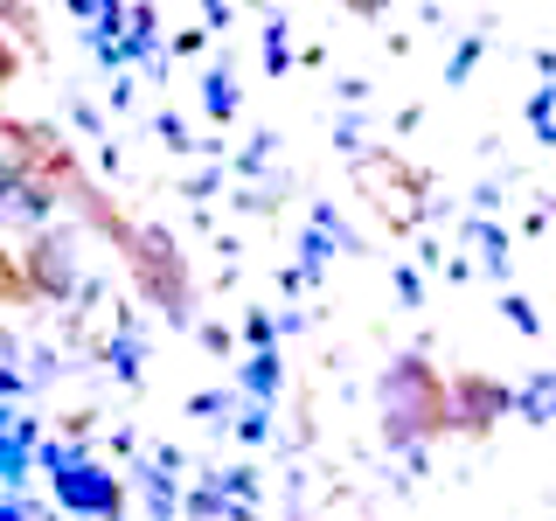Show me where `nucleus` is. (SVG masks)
Returning <instances> with one entry per match:
<instances>
[{
	"mask_svg": "<svg viewBox=\"0 0 556 521\" xmlns=\"http://www.w3.org/2000/svg\"><path fill=\"white\" fill-rule=\"evenodd\" d=\"M56 208V188L42 174H0V216H22V223H42Z\"/></svg>",
	"mask_w": 556,
	"mask_h": 521,
	"instance_id": "nucleus-4",
	"label": "nucleus"
},
{
	"mask_svg": "<svg viewBox=\"0 0 556 521\" xmlns=\"http://www.w3.org/2000/svg\"><path fill=\"white\" fill-rule=\"evenodd\" d=\"M70 285H77V265H70V243H63V237H42V243H35V257L22 265V292L63 300Z\"/></svg>",
	"mask_w": 556,
	"mask_h": 521,
	"instance_id": "nucleus-3",
	"label": "nucleus"
},
{
	"mask_svg": "<svg viewBox=\"0 0 556 521\" xmlns=\"http://www.w3.org/2000/svg\"><path fill=\"white\" fill-rule=\"evenodd\" d=\"M8 300H22V265L8 257V243H0V306Z\"/></svg>",
	"mask_w": 556,
	"mask_h": 521,
	"instance_id": "nucleus-5",
	"label": "nucleus"
},
{
	"mask_svg": "<svg viewBox=\"0 0 556 521\" xmlns=\"http://www.w3.org/2000/svg\"><path fill=\"white\" fill-rule=\"evenodd\" d=\"M132 243V271H139V285L153 292L167 313H188V271H181V257H174V243L161 230H118Z\"/></svg>",
	"mask_w": 556,
	"mask_h": 521,
	"instance_id": "nucleus-1",
	"label": "nucleus"
},
{
	"mask_svg": "<svg viewBox=\"0 0 556 521\" xmlns=\"http://www.w3.org/2000/svg\"><path fill=\"white\" fill-rule=\"evenodd\" d=\"M56 500L70 514H98V521H112L118 514V480L104 473V466H91V459H77L70 473L56 480Z\"/></svg>",
	"mask_w": 556,
	"mask_h": 521,
	"instance_id": "nucleus-2",
	"label": "nucleus"
}]
</instances>
